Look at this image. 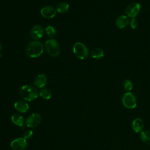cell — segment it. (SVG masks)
Masks as SVG:
<instances>
[{
	"label": "cell",
	"mask_w": 150,
	"mask_h": 150,
	"mask_svg": "<svg viewBox=\"0 0 150 150\" xmlns=\"http://www.w3.org/2000/svg\"><path fill=\"white\" fill-rule=\"evenodd\" d=\"M69 8V5L68 4L64 2H60L56 7V11L60 13H66Z\"/></svg>",
	"instance_id": "18"
},
{
	"label": "cell",
	"mask_w": 150,
	"mask_h": 150,
	"mask_svg": "<svg viewBox=\"0 0 150 150\" xmlns=\"http://www.w3.org/2000/svg\"><path fill=\"white\" fill-rule=\"evenodd\" d=\"M46 33L48 36L52 38L56 35V30L52 25H49L46 28Z\"/></svg>",
	"instance_id": "20"
},
{
	"label": "cell",
	"mask_w": 150,
	"mask_h": 150,
	"mask_svg": "<svg viewBox=\"0 0 150 150\" xmlns=\"http://www.w3.org/2000/svg\"><path fill=\"white\" fill-rule=\"evenodd\" d=\"M40 96L45 100H49L51 98L52 92L48 88H43L40 91Z\"/></svg>",
	"instance_id": "19"
},
{
	"label": "cell",
	"mask_w": 150,
	"mask_h": 150,
	"mask_svg": "<svg viewBox=\"0 0 150 150\" xmlns=\"http://www.w3.org/2000/svg\"><path fill=\"white\" fill-rule=\"evenodd\" d=\"M15 108L20 112L25 113L29 110V105L25 100H18L14 104Z\"/></svg>",
	"instance_id": "11"
},
{
	"label": "cell",
	"mask_w": 150,
	"mask_h": 150,
	"mask_svg": "<svg viewBox=\"0 0 150 150\" xmlns=\"http://www.w3.org/2000/svg\"><path fill=\"white\" fill-rule=\"evenodd\" d=\"M122 102L124 107L128 109H134L137 107L136 97L131 92H126L123 94Z\"/></svg>",
	"instance_id": "5"
},
{
	"label": "cell",
	"mask_w": 150,
	"mask_h": 150,
	"mask_svg": "<svg viewBox=\"0 0 150 150\" xmlns=\"http://www.w3.org/2000/svg\"><path fill=\"white\" fill-rule=\"evenodd\" d=\"M144 123L142 119L139 118H137L134 119L132 122V128L134 132L138 133L142 131L144 128Z\"/></svg>",
	"instance_id": "13"
},
{
	"label": "cell",
	"mask_w": 150,
	"mask_h": 150,
	"mask_svg": "<svg viewBox=\"0 0 150 150\" xmlns=\"http://www.w3.org/2000/svg\"><path fill=\"white\" fill-rule=\"evenodd\" d=\"M46 53L52 57H56L60 53V47L57 42L53 39H49L46 42L45 46Z\"/></svg>",
	"instance_id": "3"
},
{
	"label": "cell",
	"mask_w": 150,
	"mask_h": 150,
	"mask_svg": "<svg viewBox=\"0 0 150 150\" xmlns=\"http://www.w3.org/2000/svg\"><path fill=\"white\" fill-rule=\"evenodd\" d=\"M25 52L30 57H37L43 53V45L39 41H32L27 45Z\"/></svg>",
	"instance_id": "1"
},
{
	"label": "cell",
	"mask_w": 150,
	"mask_h": 150,
	"mask_svg": "<svg viewBox=\"0 0 150 150\" xmlns=\"http://www.w3.org/2000/svg\"><path fill=\"white\" fill-rule=\"evenodd\" d=\"M41 15L46 18H52L56 13V10L51 6H45L40 10Z\"/></svg>",
	"instance_id": "9"
},
{
	"label": "cell",
	"mask_w": 150,
	"mask_h": 150,
	"mask_svg": "<svg viewBox=\"0 0 150 150\" xmlns=\"http://www.w3.org/2000/svg\"><path fill=\"white\" fill-rule=\"evenodd\" d=\"M10 146L13 150H24L27 146V141L23 138H18L11 142Z\"/></svg>",
	"instance_id": "8"
},
{
	"label": "cell",
	"mask_w": 150,
	"mask_h": 150,
	"mask_svg": "<svg viewBox=\"0 0 150 150\" xmlns=\"http://www.w3.org/2000/svg\"><path fill=\"white\" fill-rule=\"evenodd\" d=\"M129 23V20L125 15H120L115 21V24L117 27L119 29H123Z\"/></svg>",
	"instance_id": "12"
},
{
	"label": "cell",
	"mask_w": 150,
	"mask_h": 150,
	"mask_svg": "<svg viewBox=\"0 0 150 150\" xmlns=\"http://www.w3.org/2000/svg\"><path fill=\"white\" fill-rule=\"evenodd\" d=\"M33 135V132L32 130H27L23 133V138H25L26 140V139H30Z\"/></svg>",
	"instance_id": "22"
},
{
	"label": "cell",
	"mask_w": 150,
	"mask_h": 150,
	"mask_svg": "<svg viewBox=\"0 0 150 150\" xmlns=\"http://www.w3.org/2000/svg\"><path fill=\"white\" fill-rule=\"evenodd\" d=\"M140 138L144 144L150 146V131H142V132H141Z\"/></svg>",
	"instance_id": "16"
},
{
	"label": "cell",
	"mask_w": 150,
	"mask_h": 150,
	"mask_svg": "<svg viewBox=\"0 0 150 150\" xmlns=\"http://www.w3.org/2000/svg\"><path fill=\"white\" fill-rule=\"evenodd\" d=\"M1 50V44H0V51Z\"/></svg>",
	"instance_id": "24"
},
{
	"label": "cell",
	"mask_w": 150,
	"mask_h": 150,
	"mask_svg": "<svg viewBox=\"0 0 150 150\" xmlns=\"http://www.w3.org/2000/svg\"><path fill=\"white\" fill-rule=\"evenodd\" d=\"M43 29L40 25H35L32 27L30 30L32 38L35 40L40 39L43 35Z\"/></svg>",
	"instance_id": "10"
},
{
	"label": "cell",
	"mask_w": 150,
	"mask_h": 150,
	"mask_svg": "<svg viewBox=\"0 0 150 150\" xmlns=\"http://www.w3.org/2000/svg\"><path fill=\"white\" fill-rule=\"evenodd\" d=\"M133 84L131 80H125L123 83V88L127 92H130V91L132 89Z\"/></svg>",
	"instance_id": "21"
},
{
	"label": "cell",
	"mask_w": 150,
	"mask_h": 150,
	"mask_svg": "<svg viewBox=\"0 0 150 150\" xmlns=\"http://www.w3.org/2000/svg\"><path fill=\"white\" fill-rule=\"evenodd\" d=\"M104 52L100 48H95L91 52V56L93 58L96 59H100L104 57Z\"/></svg>",
	"instance_id": "17"
},
{
	"label": "cell",
	"mask_w": 150,
	"mask_h": 150,
	"mask_svg": "<svg viewBox=\"0 0 150 150\" xmlns=\"http://www.w3.org/2000/svg\"><path fill=\"white\" fill-rule=\"evenodd\" d=\"M41 121V117L38 113H33L29 115L25 123L28 127L33 128L38 127Z\"/></svg>",
	"instance_id": "7"
},
{
	"label": "cell",
	"mask_w": 150,
	"mask_h": 150,
	"mask_svg": "<svg viewBox=\"0 0 150 150\" xmlns=\"http://www.w3.org/2000/svg\"><path fill=\"white\" fill-rule=\"evenodd\" d=\"M141 5L137 2H133L129 4L125 9V13L127 16L131 18H135L139 12Z\"/></svg>",
	"instance_id": "6"
},
{
	"label": "cell",
	"mask_w": 150,
	"mask_h": 150,
	"mask_svg": "<svg viewBox=\"0 0 150 150\" xmlns=\"http://www.w3.org/2000/svg\"><path fill=\"white\" fill-rule=\"evenodd\" d=\"M73 53L80 59H84L88 55V50L87 47L81 42H76L73 48Z\"/></svg>",
	"instance_id": "4"
},
{
	"label": "cell",
	"mask_w": 150,
	"mask_h": 150,
	"mask_svg": "<svg viewBox=\"0 0 150 150\" xmlns=\"http://www.w3.org/2000/svg\"><path fill=\"white\" fill-rule=\"evenodd\" d=\"M47 83V79L46 75L41 74L38 75L35 79L34 84L38 88H42Z\"/></svg>",
	"instance_id": "14"
},
{
	"label": "cell",
	"mask_w": 150,
	"mask_h": 150,
	"mask_svg": "<svg viewBox=\"0 0 150 150\" xmlns=\"http://www.w3.org/2000/svg\"><path fill=\"white\" fill-rule=\"evenodd\" d=\"M21 97L27 101H32L38 97V91L33 86L30 85L23 86L19 91Z\"/></svg>",
	"instance_id": "2"
},
{
	"label": "cell",
	"mask_w": 150,
	"mask_h": 150,
	"mask_svg": "<svg viewBox=\"0 0 150 150\" xmlns=\"http://www.w3.org/2000/svg\"><path fill=\"white\" fill-rule=\"evenodd\" d=\"M11 121L16 125L21 127L23 126L25 122L24 118L21 115L18 114H15L12 115L11 117Z\"/></svg>",
	"instance_id": "15"
},
{
	"label": "cell",
	"mask_w": 150,
	"mask_h": 150,
	"mask_svg": "<svg viewBox=\"0 0 150 150\" xmlns=\"http://www.w3.org/2000/svg\"><path fill=\"white\" fill-rule=\"evenodd\" d=\"M130 26L132 29H135L138 26V21L135 18H131V20H129V23Z\"/></svg>",
	"instance_id": "23"
}]
</instances>
